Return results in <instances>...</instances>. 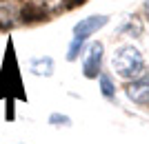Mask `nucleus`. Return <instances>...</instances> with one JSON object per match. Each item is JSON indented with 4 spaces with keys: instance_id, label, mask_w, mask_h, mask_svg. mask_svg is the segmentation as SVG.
Returning <instances> with one entry per match:
<instances>
[{
    "instance_id": "obj_5",
    "label": "nucleus",
    "mask_w": 149,
    "mask_h": 144,
    "mask_svg": "<svg viewBox=\"0 0 149 144\" xmlns=\"http://www.w3.org/2000/svg\"><path fill=\"white\" fill-rule=\"evenodd\" d=\"M27 69L36 78H51L54 71H56V62H54L51 56H36L27 62Z\"/></svg>"
},
{
    "instance_id": "obj_12",
    "label": "nucleus",
    "mask_w": 149,
    "mask_h": 144,
    "mask_svg": "<svg viewBox=\"0 0 149 144\" xmlns=\"http://www.w3.org/2000/svg\"><path fill=\"white\" fill-rule=\"evenodd\" d=\"M13 144H27V142H13Z\"/></svg>"
},
{
    "instance_id": "obj_1",
    "label": "nucleus",
    "mask_w": 149,
    "mask_h": 144,
    "mask_svg": "<svg viewBox=\"0 0 149 144\" xmlns=\"http://www.w3.org/2000/svg\"><path fill=\"white\" fill-rule=\"evenodd\" d=\"M109 25V16L107 13H93L87 18H80L71 29V42L67 47V60L69 62H76L80 53L85 51V44L89 42V38L93 33H98L100 29H105Z\"/></svg>"
},
{
    "instance_id": "obj_7",
    "label": "nucleus",
    "mask_w": 149,
    "mask_h": 144,
    "mask_svg": "<svg viewBox=\"0 0 149 144\" xmlns=\"http://www.w3.org/2000/svg\"><path fill=\"white\" fill-rule=\"evenodd\" d=\"M49 13L45 11L42 7H38L36 2L27 0V5L20 7V20L22 22H40V20H47Z\"/></svg>"
},
{
    "instance_id": "obj_3",
    "label": "nucleus",
    "mask_w": 149,
    "mask_h": 144,
    "mask_svg": "<svg viewBox=\"0 0 149 144\" xmlns=\"http://www.w3.org/2000/svg\"><path fill=\"white\" fill-rule=\"evenodd\" d=\"M82 75L87 80H96L102 71V62H105V44L100 40H93L87 44V49L82 51Z\"/></svg>"
},
{
    "instance_id": "obj_6",
    "label": "nucleus",
    "mask_w": 149,
    "mask_h": 144,
    "mask_svg": "<svg viewBox=\"0 0 149 144\" xmlns=\"http://www.w3.org/2000/svg\"><path fill=\"white\" fill-rule=\"evenodd\" d=\"M20 18V9L13 5L11 0H0V27L7 29V27H13Z\"/></svg>"
},
{
    "instance_id": "obj_10",
    "label": "nucleus",
    "mask_w": 149,
    "mask_h": 144,
    "mask_svg": "<svg viewBox=\"0 0 149 144\" xmlns=\"http://www.w3.org/2000/svg\"><path fill=\"white\" fill-rule=\"evenodd\" d=\"M49 124L54 129H71L74 126V120L69 118L67 113H60V111H54L49 115Z\"/></svg>"
},
{
    "instance_id": "obj_4",
    "label": "nucleus",
    "mask_w": 149,
    "mask_h": 144,
    "mask_svg": "<svg viewBox=\"0 0 149 144\" xmlns=\"http://www.w3.org/2000/svg\"><path fill=\"white\" fill-rule=\"evenodd\" d=\"M125 95L138 107H149V75H140L125 84Z\"/></svg>"
},
{
    "instance_id": "obj_9",
    "label": "nucleus",
    "mask_w": 149,
    "mask_h": 144,
    "mask_svg": "<svg viewBox=\"0 0 149 144\" xmlns=\"http://www.w3.org/2000/svg\"><path fill=\"white\" fill-rule=\"evenodd\" d=\"M118 33H123V36H134V38H138L140 33H143V22H140L136 16H129V18H127L123 25H120Z\"/></svg>"
},
{
    "instance_id": "obj_2",
    "label": "nucleus",
    "mask_w": 149,
    "mask_h": 144,
    "mask_svg": "<svg viewBox=\"0 0 149 144\" xmlns=\"http://www.w3.org/2000/svg\"><path fill=\"white\" fill-rule=\"evenodd\" d=\"M111 69L123 80H136L145 73V58L138 47L134 44H120L111 56Z\"/></svg>"
},
{
    "instance_id": "obj_11",
    "label": "nucleus",
    "mask_w": 149,
    "mask_h": 144,
    "mask_svg": "<svg viewBox=\"0 0 149 144\" xmlns=\"http://www.w3.org/2000/svg\"><path fill=\"white\" fill-rule=\"evenodd\" d=\"M143 11H145V18L149 20V0H145V2H143Z\"/></svg>"
},
{
    "instance_id": "obj_8",
    "label": "nucleus",
    "mask_w": 149,
    "mask_h": 144,
    "mask_svg": "<svg viewBox=\"0 0 149 144\" xmlns=\"http://www.w3.org/2000/svg\"><path fill=\"white\" fill-rule=\"evenodd\" d=\"M98 80V89L100 93H102V98L105 100H116V82H113L111 73H107V71H100V75L96 78Z\"/></svg>"
}]
</instances>
